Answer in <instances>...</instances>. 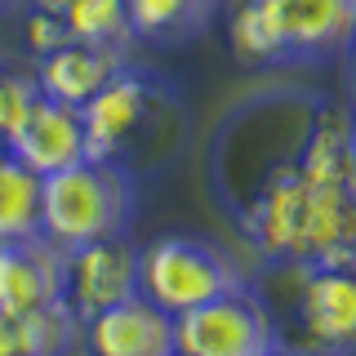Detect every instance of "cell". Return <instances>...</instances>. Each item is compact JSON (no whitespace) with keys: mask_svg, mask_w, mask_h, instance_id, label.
I'll return each instance as SVG.
<instances>
[{"mask_svg":"<svg viewBox=\"0 0 356 356\" xmlns=\"http://www.w3.org/2000/svg\"><path fill=\"white\" fill-rule=\"evenodd\" d=\"M254 250L281 267L356 272V192L285 170L263 187L245 218Z\"/></svg>","mask_w":356,"mask_h":356,"instance_id":"1","label":"cell"},{"mask_svg":"<svg viewBox=\"0 0 356 356\" xmlns=\"http://www.w3.org/2000/svg\"><path fill=\"white\" fill-rule=\"evenodd\" d=\"M356 40V0H232L227 44L241 63H325Z\"/></svg>","mask_w":356,"mask_h":356,"instance_id":"2","label":"cell"},{"mask_svg":"<svg viewBox=\"0 0 356 356\" xmlns=\"http://www.w3.org/2000/svg\"><path fill=\"white\" fill-rule=\"evenodd\" d=\"M134 178L111 161H85L40 178V236L58 250L129 236Z\"/></svg>","mask_w":356,"mask_h":356,"instance_id":"3","label":"cell"},{"mask_svg":"<svg viewBox=\"0 0 356 356\" xmlns=\"http://www.w3.org/2000/svg\"><path fill=\"white\" fill-rule=\"evenodd\" d=\"M289 298L272 307L285 356H356V272L285 267Z\"/></svg>","mask_w":356,"mask_h":356,"instance_id":"4","label":"cell"},{"mask_svg":"<svg viewBox=\"0 0 356 356\" xmlns=\"http://www.w3.org/2000/svg\"><path fill=\"white\" fill-rule=\"evenodd\" d=\"M250 285L241 267L200 236H156L138 250V294L152 307L183 316L200 303Z\"/></svg>","mask_w":356,"mask_h":356,"instance_id":"5","label":"cell"},{"mask_svg":"<svg viewBox=\"0 0 356 356\" xmlns=\"http://www.w3.org/2000/svg\"><path fill=\"white\" fill-rule=\"evenodd\" d=\"M178 356H272L281 352V334L267 298L254 285L218 294L183 316H174Z\"/></svg>","mask_w":356,"mask_h":356,"instance_id":"6","label":"cell"},{"mask_svg":"<svg viewBox=\"0 0 356 356\" xmlns=\"http://www.w3.org/2000/svg\"><path fill=\"white\" fill-rule=\"evenodd\" d=\"M156 98H161V89L152 85V76L134 72V67H120L81 107L89 161H111L125 170L138 138H147V129L156 120Z\"/></svg>","mask_w":356,"mask_h":356,"instance_id":"7","label":"cell"},{"mask_svg":"<svg viewBox=\"0 0 356 356\" xmlns=\"http://www.w3.org/2000/svg\"><path fill=\"white\" fill-rule=\"evenodd\" d=\"M138 294V245L111 236L63 254V298L81 321Z\"/></svg>","mask_w":356,"mask_h":356,"instance_id":"8","label":"cell"},{"mask_svg":"<svg viewBox=\"0 0 356 356\" xmlns=\"http://www.w3.org/2000/svg\"><path fill=\"white\" fill-rule=\"evenodd\" d=\"M81 356H174V316L134 294L81 321Z\"/></svg>","mask_w":356,"mask_h":356,"instance_id":"9","label":"cell"},{"mask_svg":"<svg viewBox=\"0 0 356 356\" xmlns=\"http://www.w3.org/2000/svg\"><path fill=\"white\" fill-rule=\"evenodd\" d=\"M63 254L54 241L22 236L0 245V316H27L63 298Z\"/></svg>","mask_w":356,"mask_h":356,"instance_id":"10","label":"cell"},{"mask_svg":"<svg viewBox=\"0 0 356 356\" xmlns=\"http://www.w3.org/2000/svg\"><path fill=\"white\" fill-rule=\"evenodd\" d=\"M5 152L18 165H27L36 178H49L67 170V165L85 161V125L81 107L54 103V98H36V107L27 111V120L9 134Z\"/></svg>","mask_w":356,"mask_h":356,"instance_id":"11","label":"cell"},{"mask_svg":"<svg viewBox=\"0 0 356 356\" xmlns=\"http://www.w3.org/2000/svg\"><path fill=\"white\" fill-rule=\"evenodd\" d=\"M120 67H129L125 49L67 40L63 49L44 54L36 63V89H40V98H54V103H67V107H85Z\"/></svg>","mask_w":356,"mask_h":356,"instance_id":"12","label":"cell"},{"mask_svg":"<svg viewBox=\"0 0 356 356\" xmlns=\"http://www.w3.org/2000/svg\"><path fill=\"white\" fill-rule=\"evenodd\" d=\"M222 0H125L134 44H187L214 22Z\"/></svg>","mask_w":356,"mask_h":356,"instance_id":"13","label":"cell"},{"mask_svg":"<svg viewBox=\"0 0 356 356\" xmlns=\"http://www.w3.org/2000/svg\"><path fill=\"white\" fill-rule=\"evenodd\" d=\"M40 232V178L0 147V245Z\"/></svg>","mask_w":356,"mask_h":356,"instance_id":"14","label":"cell"},{"mask_svg":"<svg viewBox=\"0 0 356 356\" xmlns=\"http://www.w3.org/2000/svg\"><path fill=\"white\" fill-rule=\"evenodd\" d=\"M18 330V343L27 356H76L81 352V316L67 307V298L27 312V316H9Z\"/></svg>","mask_w":356,"mask_h":356,"instance_id":"15","label":"cell"},{"mask_svg":"<svg viewBox=\"0 0 356 356\" xmlns=\"http://www.w3.org/2000/svg\"><path fill=\"white\" fill-rule=\"evenodd\" d=\"M67 36L81 44H103V49H134V31L125 18V0H72L63 14Z\"/></svg>","mask_w":356,"mask_h":356,"instance_id":"16","label":"cell"},{"mask_svg":"<svg viewBox=\"0 0 356 356\" xmlns=\"http://www.w3.org/2000/svg\"><path fill=\"white\" fill-rule=\"evenodd\" d=\"M348 143H352V120L348 116H330L312 129L303 156H298L294 170L316 178V183H339L352 187V170H348Z\"/></svg>","mask_w":356,"mask_h":356,"instance_id":"17","label":"cell"},{"mask_svg":"<svg viewBox=\"0 0 356 356\" xmlns=\"http://www.w3.org/2000/svg\"><path fill=\"white\" fill-rule=\"evenodd\" d=\"M36 98H40L36 76L5 72V67H0V147H5L9 134H14L22 120H27V111L36 107Z\"/></svg>","mask_w":356,"mask_h":356,"instance_id":"18","label":"cell"},{"mask_svg":"<svg viewBox=\"0 0 356 356\" xmlns=\"http://www.w3.org/2000/svg\"><path fill=\"white\" fill-rule=\"evenodd\" d=\"M67 40H72V36H67V22H63V18L36 14V9H31V18H27V44H31V54H36V58H44V54H54V49H63Z\"/></svg>","mask_w":356,"mask_h":356,"instance_id":"19","label":"cell"},{"mask_svg":"<svg viewBox=\"0 0 356 356\" xmlns=\"http://www.w3.org/2000/svg\"><path fill=\"white\" fill-rule=\"evenodd\" d=\"M0 356H27V352H22V343H18V330H14V321H9V316H0Z\"/></svg>","mask_w":356,"mask_h":356,"instance_id":"20","label":"cell"},{"mask_svg":"<svg viewBox=\"0 0 356 356\" xmlns=\"http://www.w3.org/2000/svg\"><path fill=\"white\" fill-rule=\"evenodd\" d=\"M31 9H36V14H54V18H63L67 9H72V0H31Z\"/></svg>","mask_w":356,"mask_h":356,"instance_id":"21","label":"cell"},{"mask_svg":"<svg viewBox=\"0 0 356 356\" xmlns=\"http://www.w3.org/2000/svg\"><path fill=\"white\" fill-rule=\"evenodd\" d=\"M348 170H352V192H356V125H352V143H348Z\"/></svg>","mask_w":356,"mask_h":356,"instance_id":"22","label":"cell"},{"mask_svg":"<svg viewBox=\"0 0 356 356\" xmlns=\"http://www.w3.org/2000/svg\"><path fill=\"white\" fill-rule=\"evenodd\" d=\"M348 54H352V94H356V40H352V49H348Z\"/></svg>","mask_w":356,"mask_h":356,"instance_id":"23","label":"cell"},{"mask_svg":"<svg viewBox=\"0 0 356 356\" xmlns=\"http://www.w3.org/2000/svg\"><path fill=\"white\" fill-rule=\"evenodd\" d=\"M18 5V0H0V9H14Z\"/></svg>","mask_w":356,"mask_h":356,"instance_id":"24","label":"cell"},{"mask_svg":"<svg viewBox=\"0 0 356 356\" xmlns=\"http://www.w3.org/2000/svg\"><path fill=\"white\" fill-rule=\"evenodd\" d=\"M272 356H285V352H272Z\"/></svg>","mask_w":356,"mask_h":356,"instance_id":"25","label":"cell"},{"mask_svg":"<svg viewBox=\"0 0 356 356\" xmlns=\"http://www.w3.org/2000/svg\"><path fill=\"white\" fill-rule=\"evenodd\" d=\"M76 356H81V352H76Z\"/></svg>","mask_w":356,"mask_h":356,"instance_id":"26","label":"cell"},{"mask_svg":"<svg viewBox=\"0 0 356 356\" xmlns=\"http://www.w3.org/2000/svg\"><path fill=\"white\" fill-rule=\"evenodd\" d=\"M174 356H178V352H174Z\"/></svg>","mask_w":356,"mask_h":356,"instance_id":"27","label":"cell"}]
</instances>
